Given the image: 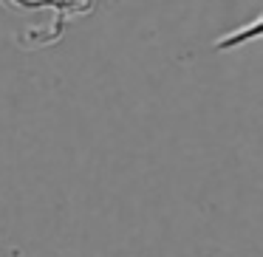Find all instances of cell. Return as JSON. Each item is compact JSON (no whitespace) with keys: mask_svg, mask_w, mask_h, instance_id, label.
<instances>
[{"mask_svg":"<svg viewBox=\"0 0 263 257\" xmlns=\"http://www.w3.org/2000/svg\"><path fill=\"white\" fill-rule=\"evenodd\" d=\"M257 40H263V14L249 20V23H243V26H238V29L227 31V34H221L212 43V48L215 51H235V48H243V46L257 43Z\"/></svg>","mask_w":263,"mask_h":257,"instance_id":"6da1fadb","label":"cell"}]
</instances>
